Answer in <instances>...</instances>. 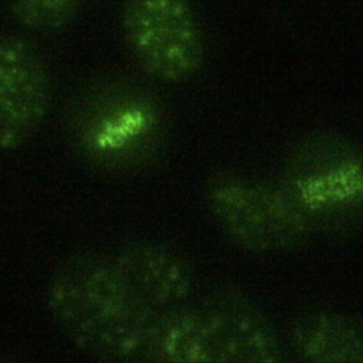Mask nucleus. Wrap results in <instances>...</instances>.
Listing matches in <instances>:
<instances>
[{
  "instance_id": "obj_3",
  "label": "nucleus",
  "mask_w": 363,
  "mask_h": 363,
  "mask_svg": "<svg viewBox=\"0 0 363 363\" xmlns=\"http://www.w3.org/2000/svg\"><path fill=\"white\" fill-rule=\"evenodd\" d=\"M278 184L313 235L339 237L363 227V146L316 129L285 155Z\"/></svg>"
},
{
  "instance_id": "obj_4",
  "label": "nucleus",
  "mask_w": 363,
  "mask_h": 363,
  "mask_svg": "<svg viewBox=\"0 0 363 363\" xmlns=\"http://www.w3.org/2000/svg\"><path fill=\"white\" fill-rule=\"evenodd\" d=\"M204 200L220 231L240 250L279 254L313 237L278 182L220 169L206 179Z\"/></svg>"
},
{
  "instance_id": "obj_7",
  "label": "nucleus",
  "mask_w": 363,
  "mask_h": 363,
  "mask_svg": "<svg viewBox=\"0 0 363 363\" xmlns=\"http://www.w3.org/2000/svg\"><path fill=\"white\" fill-rule=\"evenodd\" d=\"M51 102L47 65L24 37L0 35V149L23 146L44 122Z\"/></svg>"
},
{
  "instance_id": "obj_2",
  "label": "nucleus",
  "mask_w": 363,
  "mask_h": 363,
  "mask_svg": "<svg viewBox=\"0 0 363 363\" xmlns=\"http://www.w3.org/2000/svg\"><path fill=\"white\" fill-rule=\"evenodd\" d=\"M142 357L160 363H279L284 352L252 298L235 285H223L200 308L160 313Z\"/></svg>"
},
{
  "instance_id": "obj_1",
  "label": "nucleus",
  "mask_w": 363,
  "mask_h": 363,
  "mask_svg": "<svg viewBox=\"0 0 363 363\" xmlns=\"http://www.w3.org/2000/svg\"><path fill=\"white\" fill-rule=\"evenodd\" d=\"M44 302L75 347L102 359L142 357L160 315L136 296L112 255L91 251L69 255L52 271Z\"/></svg>"
},
{
  "instance_id": "obj_5",
  "label": "nucleus",
  "mask_w": 363,
  "mask_h": 363,
  "mask_svg": "<svg viewBox=\"0 0 363 363\" xmlns=\"http://www.w3.org/2000/svg\"><path fill=\"white\" fill-rule=\"evenodd\" d=\"M122 30L136 64L160 82H186L203 67V33L190 0H125Z\"/></svg>"
},
{
  "instance_id": "obj_10",
  "label": "nucleus",
  "mask_w": 363,
  "mask_h": 363,
  "mask_svg": "<svg viewBox=\"0 0 363 363\" xmlns=\"http://www.w3.org/2000/svg\"><path fill=\"white\" fill-rule=\"evenodd\" d=\"M84 0H9L14 20L34 33L51 34L71 26Z\"/></svg>"
},
{
  "instance_id": "obj_6",
  "label": "nucleus",
  "mask_w": 363,
  "mask_h": 363,
  "mask_svg": "<svg viewBox=\"0 0 363 363\" xmlns=\"http://www.w3.org/2000/svg\"><path fill=\"white\" fill-rule=\"evenodd\" d=\"M86 98L82 140L85 152L105 164L129 163L153 147L157 135V113L143 91L126 85H108Z\"/></svg>"
},
{
  "instance_id": "obj_9",
  "label": "nucleus",
  "mask_w": 363,
  "mask_h": 363,
  "mask_svg": "<svg viewBox=\"0 0 363 363\" xmlns=\"http://www.w3.org/2000/svg\"><path fill=\"white\" fill-rule=\"evenodd\" d=\"M294 356L308 363H363V316L319 309L298 316L288 330Z\"/></svg>"
},
{
  "instance_id": "obj_8",
  "label": "nucleus",
  "mask_w": 363,
  "mask_h": 363,
  "mask_svg": "<svg viewBox=\"0 0 363 363\" xmlns=\"http://www.w3.org/2000/svg\"><path fill=\"white\" fill-rule=\"evenodd\" d=\"M112 258L136 296L157 313L184 305L194 289V271L174 248L155 240H136Z\"/></svg>"
}]
</instances>
